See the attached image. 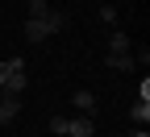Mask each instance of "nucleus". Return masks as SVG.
I'll return each instance as SVG.
<instances>
[{"label": "nucleus", "mask_w": 150, "mask_h": 137, "mask_svg": "<svg viewBox=\"0 0 150 137\" xmlns=\"http://www.w3.org/2000/svg\"><path fill=\"white\" fill-rule=\"evenodd\" d=\"M29 87V75H25V58H13V71H8V79H4V91L8 96H21Z\"/></svg>", "instance_id": "nucleus-1"}, {"label": "nucleus", "mask_w": 150, "mask_h": 137, "mask_svg": "<svg viewBox=\"0 0 150 137\" xmlns=\"http://www.w3.org/2000/svg\"><path fill=\"white\" fill-rule=\"evenodd\" d=\"M96 133V121L92 116H71L67 121V137H92Z\"/></svg>", "instance_id": "nucleus-2"}, {"label": "nucleus", "mask_w": 150, "mask_h": 137, "mask_svg": "<svg viewBox=\"0 0 150 137\" xmlns=\"http://www.w3.org/2000/svg\"><path fill=\"white\" fill-rule=\"evenodd\" d=\"M96 96H92L88 87H79V91H75V112H79V116H96Z\"/></svg>", "instance_id": "nucleus-3"}, {"label": "nucleus", "mask_w": 150, "mask_h": 137, "mask_svg": "<svg viewBox=\"0 0 150 137\" xmlns=\"http://www.w3.org/2000/svg\"><path fill=\"white\" fill-rule=\"evenodd\" d=\"M42 25H46V37L63 33V29H67V13H63V8H50V13L42 17Z\"/></svg>", "instance_id": "nucleus-4"}, {"label": "nucleus", "mask_w": 150, "mask_h": 137, "mask_svg": "<svg viewBox=\"0 0 150 137\" xmlns=\"http://www.w3.org/2000/svg\"><path fill=\"white\" fill-rule=\"evenodd\" d=\"M108 54H134V42H129V33H121V29L112 33V37H108Z\"/></svg>", "instance_id": "nucleus-5"}, {"label": "nucleus", "mask_w": 150, "mask_h": 137, "mask_svg": "<svg viewBox=\"0 0 150 137\" xmlns=\"http://www.w3.org/2000/svg\"><path fill=\"white\" fill-rule=\"evenodd\" d=\"M104 63H108V71H138V63H134V54H108Z\"/></svg>", "instance_id": "nucleus-6"}, {"label": "nucleus", "mask_w": 150, "mask_h": 137, "mask_svg": "<svg viewBox=\"0 0 150 137\" xmlns=\"http://www.w3.org/2000/svg\"><path fill=\"white\" fill-rule=\"evenodd\" d=\"M25 37L29 42H46V25L42 21H25Z\"/></svg>", "instance_id": "nucleus-7"}, {"label": "nucleus", "mask_w": 150, "mask_h": 137, "mask_svg": "<svg viewBox=\"0 0 150 137\" xmlns=\"http://www.w3.org/2000/svg\"><path fill=\"white\" fill-rule=\"evenodd\" d=\"M129 116H134V121H138V125L146 129V121H150V104H146V100H138L134 108H129Z\"/></svg>", "instance_id": "nucleus-8"}, {"label": "nucleus", "mask_w": 150, "mask_h": 137, "mask_svg": "<svg viewBox=\"0 0 150 137\" xmlns=\"http://www.w3.org/2000/svg\"><path fill=\"white\" fill-rule=\"evenodd\" d=\"M46 13H50V4H46V0H29V21H42Z\"/></svg>", "instance_id": "nucleus-9"}, {"label": "nucleus", "mask_w": 150, "mask_h": 137, "mask_svg": "<svg viewBox=\"0 0 150 137\" xmlns=\"http://www.w3.org/2000/svg\"><path fill=\"white\" fill-rule=\"evenodd\" d=\"M50 133H59V137H67V116H50Z\"/></svg>", "instance_id": "nucleus-10"}, {"label": "nucleus", "mask_w": 150, "mask_h": 137, "mask_svg": "<svg viewBox=\"0 0 150 137\" xmlns=\"http://www.w3.org/2000/svg\"><path fill=\"white\" fill-rule=\"evenodd\" d=\"M100 21H108V25H112V21H117V8H112V4H104V8H100Z\"/></svg>", "instance_id": "nucleus-11"}, {"label": "nucleus", "mask_w": 150, "mask_h": 137, "mask_svg": "<svg viewBox=\"0 0 150 137\" xmlns=\"http://www.w3.org/2000/svg\"><path fill=\"white\" fill-rule=\"evenodd\" d=\"M8 71H13V58H8V63H0V87H4V79H8Z\"/></svg>", "instance_id": "nucleus-12"}, {"label": "nucleus", "mask_w": 150, "mask_h": 137, "mask_svg": "<svg viewBox=\"0 0 150 137\" xmlns=\"http://www.w3.org/2000/svg\"><path fill=\"white\" fill-rule=\"evenodd\" d=\"M129 137H150V133H146V129H138V133H129Z\"/></svg>", "instance_id": "nucleus-13"}]
</instances>
